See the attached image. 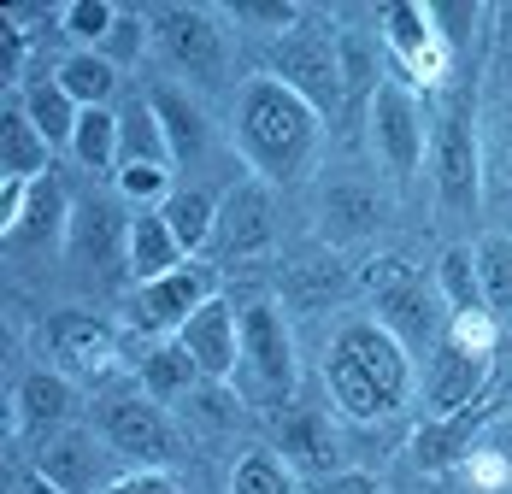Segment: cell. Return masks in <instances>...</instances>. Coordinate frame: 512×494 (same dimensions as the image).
<instances>
[{
	"instance_id": "25",
	"label": "cell",
	"mask_w": 512,
	"mask_h": 494,
	"mask_svg": "<svg viewBox=\"0 0 512 494\" xmlns=\"http://www.w3.org/2000/svg\"><path fill=\"white\" fill-rule=\"evenodd\" d=\"M318 218H324L330 242H354V236H371L377 224H389V206H383V195H371L359 183H330L318 200Z\"/></svg>"
},
{
	"instance_id": "15",
	"label": "cell",
	"mask_w": 512,
	"mask_h": 494,
	"mask_svg": "<svg viewBox=\"0 0 512 494\" xmlns=\"http://www.w3.org/2000/svg\"><path fill=\"white\" fill-rule=\"evenodd\" d=\"M383 42H389V53L401 59V71H407L412 83L436 89L448 77V42L436 36V24H430L424 6H389L383 12Z\"/></svg>"
},
{
	"instance_id": "35",
	"label": "cell",
	"mask_w": 512,
	"mask_h": 494,
	"mask_svg": "<svg viewBox=\"0 0 512 494\" xmlns=\"http://www.w3.org/2000/svg\"><path fill=\"white\" fill-rule=\"evenodd\" d=\"M436 289H442V300H448V312H483V306H489V300H483V283H477V253H471L465 242L442 253Z\"/></svg>"
},
{
	"instance_id": "26",
	"label": "cell",
	"mask_w": 512,
	"mask_h": 494,
	"mask_svg": "<svg viewBox=\"0 0 512 494\" xmlns=\"http://www.w3.org/2000/svg\"><path fill=\"white\" fill-rule=\"evenodd\" d=\"M71 236V200L59 189V177H36L30 183V200H24V218H18V230H12V242L24 247H65Z\"/></svg>"
},
{
	"instance_id": "29",
	"label": "cell",
	"mask_w": 512,
	"mask_h": 494,
	"mask_svg": "<svg viewBox=\"0 0 512 494\" xmlns=\"http://www.w3.org/2000/svg\"><path fill=\"white\" fill-rule=\"evenodd\" d=\"M159 212H165L171 236H177V247H183L189 259H195V253L212 242V230H218V200L206 195V189H177Z\"/></svg>"
},
{
	"instance_id": "46",
	"label": "cell",
	"mask_w": 512,
	"mask_h": 494,
	"mask_svg": "<svg viewBox=\"0 0 512 494\" xmlns=\"http://www.w3.org/2000/svg\"><path fill=\"white\" fill-rule=\"evenodd\" d=\"M24 200H30V183H18V177L0 183V230H6V236H12L18 218H24Z\"/></svg>"
},
{
	"instance_id": "20",
	"label": "cell",
	"mask_w": 512,
	"mask_h": 494,
	"mask_svg": "<svg viewBox=\"0 0 512 494\" xmlns=\"http://www.w3.org/2000/svg\"><path fill=\"white\" fill-rule=\"evenodd\" d=\"M36 471H42L48 483H59L65 494H106L118 483V477L106 471V453L95 447L89 430H65L53 447H42V453H36Z\"/></svg>"
},
{
	"instance_id": "47",
	"label": "cell",
	"mask_w": 512,
	"mask_h": 494,
	"mask_svg": "<svg viewBox=\"0 0 512 494\" xmlns=\"http://www.w3.org/2000/svg\"><path fill=\"white\" fill-rule=\"evenodd\" d=\"M483 447H495V453L507 459V471H512V412H507V418H495V424H489V442H483Z\"/></svg>"
},
{
	"instance_id": "9",
	"label": "cell",
	"mask_w": 512,
	"mask_h": 494,
	"mask_svg": "<svg viewBox=\"0 0 512 494\" xmlns=\"http://www.w3.org/2000/svg\"><path fill=\"white\" fill-rule=\"evenodd\" d=\"M365 118H371V148L383 159V171H389V177H412L418 159H424V148H430L418 95H412L407 83L389 77V83L371 95V112H365Z\"/></svg>"
},
{
	"instance_id": "12",
	"label": "cell",
	"mask_w": 512,
	"mask_h": 494,
	"mask_svg": "<svg viewBox=\"0 0 512 494\" xmlns=\"http://www.w3.org/2000/svg\"><path fill=\"white\" fill-rule=\"evenodd\" d=\"M212 242L224 259H259V253H271L277 247V212H271V183H236V189H224L218 195V230H212Z\"/></svg>"
},
{
	"instance_id": "34",
	"label": "cell",
	"mask_w": 512,
	"mask_h": 494,
	"mask_svg": "<svg viewBox=\"0 0 512 494\" xmlns=\"http://www.w3.org/2000/svg\"><path fill=\"white\" fill-rule=\"evenodd\" d=\"M477 253V283H483V300L495 318H512V236H483L471 242Z\"/></svg>"
},
{
	"instance_id": "40",
	"label": "cell",
	"mask_w": 512,
	"mask_h": 494,
	"mask_svg": "<svg viewBox=\"0 0 512 494\" xmlns=\"http://www.w3.org/2000/svg\"><path fill=\"white\" fill-rule=\"evenodd\" d=\"M412 277H418V271H412L401 253H377V259H365V265L354 271V289L371 295V300H383V295H395L401 283H412Z\"/></svg>"
},
{
	"instance_id": "43",
	"label": "cell",
	"mask_w": 512,
	"mask_h": 494,
	"mask_svg": "<svg viewBox=\"0 0 512 494\" xmlns=\"http://www.w3.org/2000/svg\"><path fill=\"white\" fill-rule=\"evenodd\" d=\"M106 494H183V483L171 471H124Z\"/></svg>"
},
{
	"instance_id": "5",
	"label": "cell",
	"mask_w": 512,
	"mask_h": 494,
	"mask_svg": "<svg viewBox=\"0 0 512 494\" xmlns=\"http://www.w3.org/2000/svg\"><path fill=\"white\" fill-rule=\"evenodd\" d=\"M271 77L283 89H295L318 118H336V106L348 100V83H342V30H330V24L289 30L271 48Z\"/></svg>"
},
{
	"instance_id": "28",
	"label": "cell",
	"mask_w": 512,
	"mask_h": 494,
	"mask_svg": "<svg viewBox=\"0 0 512 494\" xmlns=\"http://www.w3.org/2000/svg\"><path fill=\"white\" fill-rule=\"evenodd\" d=\"M18 100H24V112H30V124L42 130V142H48V148H71L83 106L65 95V83H59V77H42V71H36V77L24 83V95H18Z\"/></svg>"
},
{
	"instance_id": "41",
	"label": "cell",
	"mask_w": 512,
	"mask_h": 494,
	"mask_svg": "<svg viewBox=\"0 0 512 494\" xmlns=\"http://www.w3.org/2000/svg\"><path fill=\"white\" fill-rule=\"evenodd\" d=\"M118 177V195L130 200L136 212L142 206H165V200L177 195L171 183H165V165H124V171H112Z\"/></svg>"
},
{
	"instance_id": "38",
	"label": "cell",
	"mask_w": 512,
	"mask_h": 494,
	"mask_svg": "<svg viewBox=\"0 0 512 494\" xmlns=\"http://www.w3.org/2000/svg\"><path fill=\"white\" fill-rule=\"evenodd\" d=\"M148 42H154V24H148V18H136V12H118L112 36H106L95 53H101L106 65H136V59L148 53Z\"/></svg>"
},
{
	"instance_id": "13",
	"label": "cell",
	"mask_w": 512,
	"mask_h": 494,
	"mask_svg": "<svg viewBox=\"0 0 512 494\" xmlns=\"http://www.w3.org/2000/svg\"><path fill=\"white\" fill-rule=\"evenodd\" d=\"M489 353H471V347L448 342L442 336V347L424 359V418H454V412H465V406H477L483 400V389H489Z\"/></svg>"
},
{
	"instance_id": "23",
	"label": "cell",
	"mask_w": 512,
	"mask_h": 494,
	"mask_svg": "<svg viewBox=\"0 0 512 494\" xmlns=\"http://www.w3.org/2000/svg\"><path fill=\"white\" fill-rule=\"evenodd\" d=\"M201 383L206 377H201V365H195V353L177 342V336L148 342V353H142V395H154L159 406H171V400H189Z\"/></svg>"
},
{
	"instance_id": "10",
	"label": "cell",
	"mask_w": 512,
	"mask_h": 494,
	"mask_svg": "<svg viewBox=\"0 0 512 494\" xmlns=\"http://www.w3.org/2000/svg\"><path fill=\"white\" fill-rule=\"evenodd\" d=\"M271 430H277V453L295 465V477H330V471H348V442H342V424L324 412V406H289V412H277L271 418Z\"/></svg>"
},
{
	"instance_id": "3",
	"label": "cell",
	"mask_w": 512,
	"mask_h": 494,
	"mask_svg": "<svg viewBox=\"0 0 512 494\" xmlns=\"http://www.w3.org/2000/svg\"><path fill=\"white\" fill-rule=\"evenodd\" d=\"M236 318H242V359H236L230 389L248 412L277 418V412L295 406V389H301V359H295L289 318L277 312V300H242Z\"/></svg>"
},
{
	"instance_id": "33",
	"label": "cell",
	"mask_w": 512,
	"mask_h": 494,
	"mask_svg": "<svg viewBox=\"0 0 512 494\" xmlns=\"http://www.w3.org/2000/svg\"><path fill=\"white\" fill-rule=\"evenodd\" d=\"M71 159H77L83 171H112V165H118V112H112V106H89V112L77 118Z\"/></svg>"
},
{
	"instance_id": "31",
	"label": "cell",
	"mask_w": 512,
	"mask_h": 494,
	"mask_svg": "<svg viewBox=\"0 0 512 494\" xmlns=\"http://www.w3.org/2000/svg\"><path fill=\"white\" fill-rule=\"evenodd\" d=\"M230 494H301V477L277 447H248L230 471Z\"/></svg>"
},
{
	"instance_id": "49",
	"label": "cell",
	"mask_w": 512,
	"mask_h": 494,
	"mask_svg": "<svg viewBox=\"0 0 512 494\" xmlns=\"http://www.w3.org/2000/svg\"><path fill=\"white\" fill-rule=\"evenodd\" d=\"M507 148H512V100H507Z\"/></svg>"
},
{
	"instance_id": "39",
	"label": "cell",
	"mask_w": 512,
	"mask_h": 494,
	"mask_svg": "<svg viewBox=\"0 0 512 494\" xmlns=\"http://www.w3.org/2000/svg\"><path fill=\"white\" fill-rule=\"evenodd\" d=\"M112 24H118V6H106V0H71L65 6V36L83 42V48H101L112 36Z\"/></svg>"
},
{
	"instance_id": "2",
	"label": "cell",
	"mask_w": 512,
	"mask_h": 494,
	"mask_svg": "<svg viewBox=\"0 0 512 494\" xmlns=\"http://www.w3.org/2000/svg\"><path fill=\"white\" fill-rule=\"evenodd\" d=\"M412 353L377 318H348L324 347V383L342 418L383 424L412 400Z\"/></svg>"
},
{
	"instance_id": "4",
	"label": "cell",
	"mask_w": 512,
	"mask_h": 494,
	"mask_svg": "<svg viewBox=\"0 0 512 494\" xmlns=\"http://www.w3.org/2000/svg\"><path fill=\"white\" fill-rule=\"evenodd\" d=\"M95 436L106 442V453L130 459V471H171V459L183 453V436L154 395H101Z\"/></svg>"
},
{
	"instance_id": "14",
	"label": "cell",
	"mask_w": 512,
	"mask_h": 494,
	"mask_svg": "<svg viewBox=\"0 0 512 494\" xmlns=\"http://www.w3.org/2000/svg\"><path fill=\"white\" fill-rule=\"evenodd\" d=\"M377 306H383V318H377V324L407 347L412 365H418V359H430V353L442 347V336H448V300H442V289H430L424 277L401 283L395 295H383Z\"/></svg>"
},
{
	"instance_id": "21",
	"label": "cell",
	"mask_w": 512,
	"mask_h": 494,
	"mask_svg": "<svg viewBox=\"0 0 512 494\" xmlns=\"http://www.w3.org/2000/svg\"><path fill=\"white\" fill-rule=\"evenodd\" d=\"M148 106H154L159 136H165L171 159H177V165H195L206 153V142H212L201 100L189 95V89H177V83H159V89H148Z\"/></svg>"
},
{
	"instance_id": "22",
	"label": "cell",
	"mask_w": 512,
	"mask_h": 494,
	"mask_svg": "<svg viewBox=\"0 0 512 494\" xmlns=\"http://www.w3.org/2000/svg\"><path fill=\"white\" fill-rule=\"evenodd\" d=\"M189 253L177 247L171 236V224H165V212L159 206H142L136 218H130V253H124V271L136 277V283H154L165 271H177Z\"/></svg>"
},
{
	"instance_id": "30",
	"label": "cell",
	"mask_w": 512,
	"mask_h": 494,
	"mask_svg": "<svg viewBox=\"0 0 512 494\" xmlns=\"http://www.w3.org/2000/svg\"><path fill=\"white\" fill-rule=\"evenodd\" d=\"M53 77L65 83V95L77 100L83 112H89V106H106V100H112V89H118V65H106V59H101L95 48H77V53H65Z\"/></svg>"
},
{
	"instance_id": "32",
	"label": "cell",
	"mask_w": 512,
	"mask_h": 494,
	"mask_svg": "<svg viewBox=\"0 0 512 494\" xmlns=\"http://www.w3.org/2000/svg\"><path fill=\"white\" fill-rule=\"evenodd\" d=\"M118 159L124 165H165L171 148H165V136H159V118L148 100H130V106H118Z\"/></svg>"
},
{
	"instance_id": "42",
	"label": "cell",
	"mask_w": 512,
	"mask_h": 494,
	"mask_svg": "<svg viewBox=\"0 0 512 494\" xmlns=\"http://www.w3.org/2000/svg\"><path fill=\"white\" fill-rule=\"evenodd\" d=\"M430 12V24H436V36L442 42H465L471 36V24L483 18V6L477 0H448V6H424Z\"/></svg>"
},
{
	"instance_id": "8",
	"label": "cell",
	"mask_w": 512,
	"mask_h": 494,
	"mask_svg": "<svg viewBox=\"0 0 512 494\" xmlns=\"http://www.w3.org/2000/svg\"><path fill=\"white\" fill-rule=\"evenodd\" d=\"M148 24H154L159 53H165L189 83H201V89H218V83H224L230 53H224V30L212 24V12H201V6H159Z\"/></svg>"
},
{
	"instance_id": "7",
	"label": "cell",
	"mask_w": 512,
	"mask_h": 494,
	"mask_svg": "<svg viewBox=\"0 0 512 494\" xmlns=\"http://www.w3.org/2000/svg\"><path fill=\"white\" fill-rule=\"evenodd\" d=\"M206 300H218V265L206 259H183L177 271H165L154 283H136V306H130V324L142 336H177Z\"/></svg>"
},
{
	"instance_id": "1",
	"label": "cell",
	"mask_w": 512,
	"mask_h": 494,
	"mask_svg": "<svg viewBox=\"0 0 512 494\" xmlns=\"http://www.w3.org/2000/svg\"><path fill=\"white\" fill-rule=\"evenodd\" d=\"M230 130H236V153L248 159V171L271 189L301 183L312 171V159H318V148H324V118L295 89H283L271 71H259L236 89Z\"/></svg>"
},
{
	"instance_id": "48",
	"label": "cell",
	"mask_w": 512,
	"mask_h": 494,
	"mask_svg": "<svg viewBox=\"0 0 512 494\" xmlns=\"http://www.w3.org/2000/svg\"><path fill=\"white\" fill-rule=\"evenodd\" d=\"M24 494H65V489H59V483H48L42 471H30V477H24Z\"/></svg>"
},
{
	"instance_id": "45",
	"label": "cell",
	"mask_w": 512,
	"mask_h": 494,
	"mask_svg": "<svg viewBox=\"0 0 512 494\" xmlns=\"http://www.w3.org/2000/svg\"><path fill=\"white\" fill-rule=\"evenodd\" d=\"M312 494H377V477L371 471H330L312 483Z\"/></svg>"
},
{
	"instance_id": "37",
	"label": "cell",
	"mask_w": 512,
	"mask_h": 494,
	"mask_svg": "<svg viewBox=\"0 0 512 494\" xmlns=\"http://www.w3.org/2000/svg\"><path fill=\"white\" fill-rule=\"evenodd\" d=\"M342 83H348V95H365V106H371V95L389 83V77L377 71V53L365 48V36H354V30H342Z\"/></svg>"
},
{
	"instance_id": "16",
	"label": "cell",
	"mask_w": 512,
	"mask_h": 494,
	"mask_svg": "<svg viewBox=\"0 0 512 494\" xmlns=\"http://www.w3.org/2000/svg\"><path fill=\"white\" fill-rule=\"evenodd\" d=\"M177 342L195 353V365H201L206 383H230V377H236V359H242V318H236L230 300L218 295L177 330Z\"/></svg>"
},
{
	"instance_id": "27",
	"label": "cell",
	"mask_w": 512,
	"mask_h": 494,
	"mask_svg": "<svg viewBox=\"0 0 512 494\" xmlns=\"http://www.w3.org/2000/svg\"><path fill=\"white\" fill-rule=\"evenodd\" d=\"M48 142H42V130L30 124V112H24V100L12 95L6 100V118H0V171L6 177H18V183H36V177H48Z\"/></svg>"
},
{
	"instance_id": "24",
	"label": "cell",
	"mask_w": 512,
	"mask_h": 494,
	"mask_svg": "<svg viewBox=\"0 0 512 494\" xmlns=\"http://www.w3.org/2000/svg\"><path fill=\"white\" fill-rule=\"evenodd\" d=\"M71 406H77V389L65 371H30L12 395V430H53L71 418Z\"/></svg>"
},
{
	"instance_id": "11",
	"label": "cell",
	"mask_w": 512,
	"mask_h": 494,
	"mask_svg": "<svg viewBox=\"0 0 512 494\" xmlns=\"http://www.w3.org/2000/svg\"><path fill=\"white\" fill-rule=\"evenodd\" d=\"M42 347H48V359H59L53 371H65V377H101V371H112V359H118L112 324L95 318V312H83V306L48 312L42 318Z\"/></svg>"
},
{
	"instance_id": "17",
	"label": "cell",
	"mask_w": 512,
	"mask_h": 494,
	"mask_svg": "<svg viewBox=\"0 0 512 494\" xmlns=\"http://www.w3.org/2000/svg\"><path fill=\"white\" fill-rule=\"evenodd\" d=\"M130 253V218H118L112 200H83L71 206V236H65V259L83 271H112Z\"/></svg>"
},
{
	"instance_id": "44",
	"label": "cell",
	"mask_w": 512,
	"mask_h": 494,
	"mask_svg": "<svg viewBox=\"0 0 512 494\" xmlns=\"http://www.w3.org/2000/svg\"><path fill=\"white\" fill-rule=\"evenodd\" d=\"M24 59H30V36L6 18V71H0V83H6V89H18V83H24Z\"/></svg>"
},
{
	"instance_id": "36",
	"label": "cell",
	"mask_w": 512,
	"mask_h": 494,
	"mask_svg": "<svg viewBox=\"0 0 512 494\" xmlns=\"http://www.w3.org/2000/svg\"><path fill=\"white\" fill-rule=\"evenodd\" d=\"M230 18L242 24V30H265V36H289V30H301V6L295 0H236L230 6Z\"/></svg>"
},
{
	"instance_id": "18",
	"label": "cell",
	"mask_w": 512,
	"mask_h": 494,
	"mask_svg": "<svg viewBox=\"0 0 512 494\" xmlns=\"http://www.w3.org/2000/svg\"><path fill=\"white\" fill-rule=\"evenodd\" d=\"M489 424H495L489 400L465 406L454 418H424L418 436H412V465L418 471H454V465H465V453L477 447V430H489Z\"/></svg>"
},
{
	"instance_id": "19",
	"label": "cell",
	"mask_w": 512,
	"mask_h": 494,
	"mask_svg": "<svg viewBox=\"0 0 512 494\" xmlns=\"http://www.w3.org/2000/svg\"><path fill=\"white\" fill-rule=\"evenodd\" d=\"M354 295V265H342L336 253H312V259H295L283 265L277 277V300L289 312H330Z\"/></svg>"
},
{
	"instance_id": "6",
	"label": "cell",
	"mask_w": 512,
	"mask_h": 494,
	"mask_svg": "<svg viewBox=\"0 0 512 494\" xmlns=\"http://www.w3.org/2000/svg\"><path fill=\"white\" fill-rule=\"evenodd\" d=\"M430 159H436V195L448 212H477L483 206V148H477V106L471 95L448 100L436 136H430Z\"/></svg>"
}]
</instances>
